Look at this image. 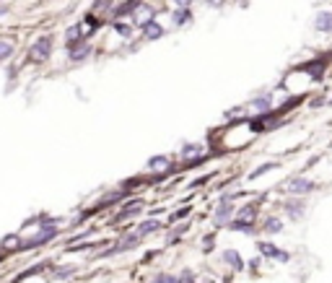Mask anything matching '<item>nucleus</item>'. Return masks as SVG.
Here are the masks:
<instances>
[{"mask_svg": "<svg viewBox=\"0 0 332 283\" xmlns=\"http://www.w3.org/2000/svg\"><path fill=\"white\" fill-rule=\"evenodd\" d=\"M50 52H52V37H42V39H36L34 45H31V50H29V60H34V62H44L50 57Z\"/></svg>", "mask_w": 332, "mask_h": 283, "instance_id": "nucleus-1", "label": "nucleus"}, {"mask_svg": "<svg viewBox=\"0 0 332 283\" xmlns=\"http://www.w3.org/2000/svg\"><path fill=\"white\" fill-rule=\"evenodd\" d=\"M312 190H314V182L306 180V177H293V180L285 182V192H288V195H306Z\"/></svg>", "mask_w": 332, "mask_h": 283, "instance_id": "nucleus-2", "label": "nucleus"}, {"mask_svg": "<svg viewBox=\"0 0 332 283\" xmlns=\"http://www.w3.org/2000/svg\"><path fill=\"white\" fill-rule=\"evenodd\" d=\"M153 13H156V6H151V3H143V6H135V16H132V18H135V24L143 29L145 24H148V21L153 18Z\"/></svg>", "mask_w": 332, "mask_h": 283, "instance_id": "nucleus-3", "label": "nucleus"}, {"mask_svg": "<svg viewBox=\"0 0 332 283\" xmlns=\"http://www.w3.org/2000/svg\"><path fill=\"white\" fill-rule=\"evenodd\" d=\"M260 252H265V255L273 257V260H280V263H288V260H291V255H288V252L278 250V247H275V244H270V242H260Z\"/></svg>", "mask_w": 332, "mask_h": 283, "instance_id": "nucleus-4", "label": "nucleus"}, {"mask_svg": "<svg viewBox=\"0 0 332 283\" xmlns=\"http://www.w3.org/2000/svg\"><path fill=\"white\" fill-rule=\"evenodd\" d=\"M314 29H317V31H324V34L332 31V13H329V11L317 13V18H314Z\"/></svg>", "mask_w": 332, "mask_h": 283, "instance_id": "nucleus-5", "label": "nucleus"}, {"mask_svg": "<svg viewBox=\"0 0 332 283\" xmlns=\"http://www.w3.org/2000/svg\"><path fill=\"white\" fill-rule=\"evenodd\" d=\"M55 226H44L34 239H29V247H39V244H44V242H50V239H55Z\"/></svg>", "mask_w": 332, "mask_h": 283, "instance_id": "nucleus-6", "label": "nucleus"}, {"mask_svg": "<svg viewBox=\"0 0 332 283\" xmlns=\"http://www.w3.org/2000/svg\"><path fill=\"white\" fill-rule=\"evenodd\" d=\"M143 37L145 39H159V37H164V26L156 24V21H148V24L143 26Z\"/></svg>", "mask_w": 332, "mask_h": 283, "instance_id": "nucleus-7", "label": "nucleus"}, {"mask_svg": "<svg viewBox=\"0 0 332 283\" xmlns=\"http://www.w3.org/2000/svg\"><path fill=\"white\" fill-rule=\"evenodd\" d=\"M231 213H234V208H231L229 203H220V208H218V213H215V224H218V226H226L229 219H231Z\"/></svg>", "mask_w": 332, "mask_h": 283, "instance_id": "nucleus-8", "label": "nucleus"}, {"mask_svg": "<svg viewBox=\"0 0 332 283\" xmlns=\"http://www.w3.org/2000/svg\"><path fill=\"white\" fill-rule=\"evenodd\" d=\"M224 260H226V263H229L234 270H241V268H244V260H241V255L234 252V250H226V252H224Z\"/></svg>", "mask_w": 332, "mask_h": 283, "instance_id": "nucleus-9", "label": "nucleus"}, {"mask_svg": "<svg viewBox=\"0 0 332 283\" xmlns=\"http://www.w3.org/2000/svg\"><path fill=\"white\" fill-rule=\"evenodd\" d=\"M270 104H273L270 96L265 94V96H257V99L252 101V110H254V112H268V110H270Z\"/></svg>", "mask_w": 332, "mask_h": 283, "instance_id": "nucleus-10", "label": "nucleus"}, {"mask_svg": "<svg viewBox=\"0 0 332 283\" xmlns=\"http://www.w3.org/2000/svg\"><path fill=\"white\" fill-rule=\"evenodd\" d=\"M88 55H91V47L88 45H78V50H70V60H76V62L86 60Z\"/></svg>", "mask_w": 332, "mask_h": 283, "instance_id": "nucleus-11", "label": "nucleus"}, {"mask_svg": "<svg viewBox=\"0 0 332 283\" xmlns=\"http://www.w3.org/2000/svg\"><path fill=\"white\" fill-rule=\"evenodd\" d=\"M11 55H13V42L0 39V60H8Z\"/></svg>", "mask_w": 332, "mask_h": 283, "instance_id": "nucleus-12", "label": "nucleus"}, {"mask_svg": "<svg viewBox=\"0 0 332 283\" xmlns=\"http://www.w3.org/2000/svg\"><path fill=\"white\" fill-rule=\"evenodd\" d=\"M161 229V221H145L138 226V234H151V231H159Z\"/></svg>", "mask_w": 332, "mask_h": 283, "instance_id": "nucleus-13", "label": "nucleus"}, {"mask_svg": "<svg viewBox=\"0 0 332 283\" xmlns=\"http://www.w3.org/2000/svg\"><path fill=\"white\" fill-rule=\"evenodd\" d=\"M148 169H169V159L166 156H156L148 161Z\"/></svg>", "mask_w": 332, "mask_h": 283, "instance_id": "nucleus-14", "label": "nucleus"}, {"mask_svg": "<svg viewBox=\"0 0 332 283\" xmlns=\"http://www.w3.org/2000/svg\"><path fill=\"white\" fill-rule=\"evenodd\" d=\"M185 21H190V13H187V8H176V11H174V24L179 26V24H185Z\"/></svg>", "mask_w": 332, "mask_h": 283, "instance_id": "nucleus-15", "label": "nucleus"}, {"mask_svg": "<svg viewBox=\"0 0 332 283\" xmlns=\"http://www.w3.org/2000/svg\"><path fill=\"white\" fill-rule=\"evenodd\" d=\"M285 210H288L293 219H299V216L304 213V203H285Z\"/></svg>", "mask_w": 332, "mask_h": 283, "instance_id": "nucleus-16", "label": "nucleus"}, {"mask_svg": "<svg viewBox=\"0 0 332 283\" xmlns=\"http://www.w3.org/2000/svg\"><path fill=\"white\" fill-rule=\"evenodd\" d=\"M65 37H68V45L73 47V42L83 37V29H78V26H70V29H68V34H65Z\"/></svg>", "mask_w": 332, "mask_h": 283, "instance_id": "nucleus-17", "label": "nucleus"}, {"mask_svg": "<svg viewBox=\"0 0 332 283\" xmlns=\"http://www.w3.org/2000/svg\"><path fill=\"white\" fill-rule=\"evenodd\" d=\"M182 156H185V159H200V146H187V148L182 151Z\"/></svg>", "mask_w": 332, "mask_h": 283, "instance_id": "nucleus-18", "label": "nucleus"}, {"mask_svg": "<svg viewBox=\"0 0 332 283\" xmlns=\"http://www.w3.org/2000/svg\"><path fill=\"white\" fill-rule=\"evenodd\" d=\"M115 31L122 34V37H130V34H132V26L125 24V21H117V24H115Z\"/></svg>", "mask_w": 332, "mask_h": 283, "instance_id": "nucleus-19", "label": "nucleus"}, {"mask_svg": "<svg viewBox=\"0 0 332 283\" xmlns=\"http://www.w3.org/2000/svg\"><path fill=\"white\" fill-rule=\"evenodd\" d=\"M265 229H268V231H280V229H283V221H280V219H268V221H265Z\"/></svg>", "mask_w": 332, "mask_h": 283, "instance_id": "nucleus-20", "label": "nucleus"}, {"mask_svg": "<svg viewBox=\"0 0 332 283\" xmlns=\"http://www.w3.org/2000/svg\"><path fill=\"white\" fill-rule=\"evenodd\" d=\"M275 166H278V164H262V166H257V169L252 171V180H254V177H260V174H268V171H270V169H275Z\"/></svg>", "mask_w": 332, "mask_h": 283, "instance_id": "nucleus-21", "label": "nucleus"}, {"mask_svg": "<svg viewBox=\"0 0 332 283\" xmlns=\"http://www.w3.org/2000/svg\"><path fill=\"white\" fill-rule=\"evenodd\" d=\"M73 273H76V268H62V270H57L52 278H55V280H62V278H68V275H73Z\"/></svg>", "mask_w": 332, "mask_h": 283, "instance_id": "nucleus-22", "label": "nucleus"}, {"mask_svg": "<svg viewBox=\"0 0 332 283\" xmlns=\"http://www.w3.org/2000/svg\"><path fill=\"white\" fill-rule=\"evenodd\" d=\"M187 213H190V210H187V208H182V210H176V213H171V216H169V221H171V224H176V221H179V219H185V216H187Z\"/></svg>", "mask_w": 332, "mask_h": 283, "instance_id": "nucleus-23", "label": "nucleus"}, {"mask_svg": "<svg viewBox=\"0 0 332 283\" xmlns=\"http://www.w3.org/2000/svg\"><path fill=\"white\" fill-rule=\"evenodd\" d=\"M3 247H21V239L18 236H8L6 242H3Z\"/></svg>", "mask_w": 332, "mask_h": 283, "instance_id": "nucleus-24", "label": "nucleus"}, {"mask_svg": "<svg viewBox=\"0 0 332 283\" xmlns=\"http://www.w3.org/2000/svg\"><path fill=\"white\" fill-rule=\"evenodd\" d=\"M171 3H174L176 8H190V3H192V0H171Z\"/></svg>", "mask_w": 332, "mask_h": 283, "instance_id": "nucleus-25", "label": "nucleus"}, {"mask_svg": "<svg viewBox=\"0 0 332 283\" xmlns=\"http://www.w3.org/2000/svg\"><path fill=\"white\" fill-rule=\"evenodd\" d=\"M153 283H166V275H159V278H153Z\"/></svg>", "mask_w": 332, "mask_h": 283, "instance_id": "nucleus-26", "label": "nucleus"}, {"mask_svg": "<svg viewBox=\"0 0 332 283\" xmlns=\"http://www.w3.org/2000/svg\"><path fill=\"white\" fill-rule=\"evenodd\" d=\"M208 3H210V6H220V3H224V0H208Z\"/></svg>", "mask_w": 332, "mask_h": 283, "instance_id": "nucleus-27", "label": "nucleus"}]
</instances>
